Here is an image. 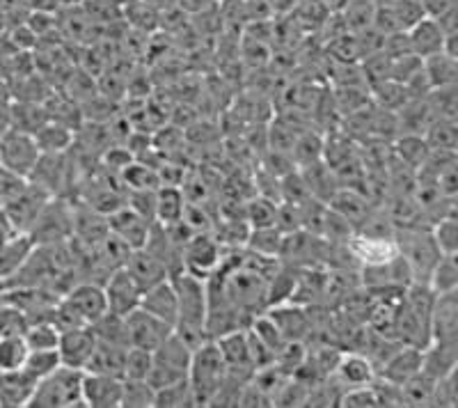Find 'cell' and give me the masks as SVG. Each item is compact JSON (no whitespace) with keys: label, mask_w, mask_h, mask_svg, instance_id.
Returning a JSON list of instances; mask_svg holds the SVG:
<instances>
[{"label":"cell","mask_w":458,"mask_h":408,"mask_svg":"<svg viewBox=\"0 0 458 408\" xmlns=\"http://www.w3.org/2000/svg\"><path fill=\"white\" fill-rule=\"evenodd\" d=\"M458 365V342L431 340L422 349V372L437 381L445 374L454 372Z\"/></svg>","instance_id":"d6986e66"},{"label":"cell","mask_w":458,"mask_h":408,"mask_svg":"<svg viewBox=\"0 0 458 408\" xmlns=\"http://www.w3.org/2000/svg\"><path fill=\"white\" fill-rule=\"evenodd\" d=\"M138 308L154 314V317L163 319L165 324H177V293H174L170 277H165V280H161V283L157 285H151V287L142 289Z\"/></svg>","instance_id":"e0dca14e"},{"label":"cell","mask_w":458,"mask_h":408,"mask_svg":"<svg viewBox=\"0 0 458 408\" xmlns=\"http://www.w3.org/2000/svg\"><path fill=\"white\" fill-rule=\"evenodd\" d=\"M92 330L99 342L129 349V330H126V319L122 314H114L108 310L104 317H99V319L94 321Z\"/></svg>","instance_id":"f546056e"},{"label":"cell","mask_w":458,"mask_h":408,"mask_svg":"<svg viewBox=\"0 0 458 408\" xmlns=\"http://www.w3.org/2000/svg\"><path fill=\"white\" fill-rule=\"evenodd\" d=\"M37 381L28 377L23 370L0 372V406L3 408H28Z\"/></svg>","instance_id":"ffe728a7"},{"label":"cell","mask_w":458,"mask_h":408,"mask_svg":"<svg viewBox=\"0 0 458 408\" xmlns=\"http://www.w3.org/2000/svg\"><path fill=\"white\" fill-rule=\"evenodd\" d=\"M191 356H193V349L177 333H172L161 346L151 351V370L147 381L157 390L163 386H170V383L183 381V378H188Z\"/></svg>","instance_id":"5b68a950"},{"label":"cell","mask_w":458,"mask_h":408,"mask_svg":"<svg viewBox=\"0 0 458 408\" xmlns=\"http://www.w3.org/2000/svg\"><path fill=\"white\" fill-rule=\"evenodd\" d=\"M330 377L346 390V387H360L374 383L376 377H378V370H376V365L367 353L353 351V353H339Z\"/></svg>","instance_id":"9a60e30c"},{"label":"cell","mask_w":458,"mask_h":408,"mask_svg":"<svg viewBox=\"0 0 458 408\" xmlns=\"http://www.w3.org/2000/svg\"><path fill=\"white\" fill-rule=\"evenodd\" d=\"M69 312L76 317V321L83 326H92L94 321L108 312V301H106L104 285L97 283H79L73 285L63 299Z\"/></svg>","instance_id":"ba28073f"},{"label":"cell","mask_w":458,"mask_h":408,"mask_svg":"<svg viewBox=\"0 0 458 408\" xmlns=\"http://www.w3.org/2000/svg\"><path fill=\"white\" fill-rule=\"evenodd\" d=\"M431 236L443 255H456L458 251V223L454 214H445L431 225Z\"/></svg>","instance_id":"74e56055"},{"label":"cell","mask_w":458,"mask_h":408,"mask_svg":"<svg viewBox=\"0 0 458 408\" xmlns=\"http://www.w3.org/2000/svg\"><path fill=\"white\" fill-rule=\"evenodd\" d=\"M216 3H218V5H220V3H225V0H216Z\"/></svg>","instance_id":"816d5d0a"},{"label":"cell","mask_w":458,"mask_h":408,"mask_svg":"<svg viewBox=\"0 0 458 408\" xmlns=\"http://www.w3.org/2000/svg\"><path fill=\"white\" fill-rule=\"evenodd\" d=\"M198 406L193 397V390H191V383L188 378L177 383H170V386H163L157 390V399H154V408H191Z\"/></svg>","instance_id":"e575fe53"},{"label":"cell","mask_w":458,"mask_h":408,"mask_svg":"<svg viewBox=\"0 0 458 408\" xmlns=\"http://www.w3.org/2000/svg\"><path fill=\"white\" fill-rule=\"evenodd\" d=\"M28 349H57V340H60V328L53 324L51 319L28 321L26 330H23Z\"/></svg>","instance_id":"d590c367"},{"label":"cell","mask_w":458,"mask_h":408,"mask_svg":"<svg viewBox=\"0 0 458 408\" xmlns=\"http://www.w3.org/2000/svg\"><path fill=\"white\" fill-rule=\"evenodd\" d=\"M186 198L179 186H158L157 191V223L158 225H174L186 214Z\"/></svg>","instance_id":"d4e9b609"},{"label":"cell","mask_w":458,"mask_h":408,"mask_svg":"<svg viewBox=\"0 0 458 408\" xmlns=\"http://www.w3.org/2000/svg\"><path fill=\"white\" fill-rule=\"evenodd\" d=\"M122 383L124 378L113 377V374L83 372L85 408H120Z\"/></svg>","instance_id":"4fadbf2b"},{"label":"cell","mask_w":458,"mask_h":408,"mask_svg":"<svg viewBox=\"0 0 458 408\" xmlns=\"http://www.w3.org/2000/svg\"><path fill=\"white\" fill-rule=\"evenodd\" d=\"M60 10H76V7L83 5V0H55Z\"/></svg>","instance_id":"f907efd6"},{"label":"cell","mask_w":458,"mask_h":408,"mask_svg":"<svg viewBox=\"0 0 458 408\" xmlns=\"http://www.w3.org/2000/svg\"><path fill=\"white\" fill-rule=\"evenodd\" d=\"M318 3H321L323 10L330 12V14H342L351 0H318Z\"/></svg>","instance_id":"681fc988"},{"label":"cell","mask_w":458,"mask_h":408,"mask_svg":"<svg viewBox=\"0 0 458 408\" xmlns=\"http://www.w3.org/2000/svg\"><path fill=\"white\" fill-rule=\"evenodd\" d=\"M420 3H422V10L428 19H440L449 12H456L458 7V0H420Z\"/></svg>","instance_id":"f6af8a7d"},{"label":"cell","mask_w":458,"mask_h":408,"mask_svg":"<svg viewBox=\"0 0 458 408\" xmlns=\"http://www.w3.org/2000/svg\"><path fill=\"white\" fill-rule=\"evenodd\" d=\"M157 387L147 378H124L120 408H154Z\"/></svg>","instance_id":"1f68e13d"},{"label":"cell","mask_w":458,"mask_h":408,"mask_svg":"<svg viewBox=\"0 0 458 408\" xmlns=\"http://www.w3.org/2000/svg\"><path fill=\"white\" fill-rule=\"evenodd\" d=\"M32 248L35 243L30 236L21 232H16V236H10V239H0V280H10L23 267Z\"/></svg>","instance_id":"7402d4cb"},{"label":"cell","mask_w":458,"mask_h":408,"mask_svg":"<svg viewBox=\"0 0 458 408\" xmlns=\"http://www.w3.org/2000/svg\"><path fill=\"white\" fill-rule=\"evenodd\" d=\"M28 344L23 333H0V372L21 370L28 358Z\"/></svg>","instance_id":"f1b7e54d"},{"label":"cell","mask_w":458,"mask_h":408,"mask_svg":"<svg viewBox=\"0 0 458 408\" xmlns=\"http://www.w3.org/2000/svg\"><path fill=\"white\" fill-rule=\"evenodd\" d=\"M422 372V349L420 346L401 344L399 349L378 367V378L390 381L394 386H403L415 374Z\"/></svg>","instance_id":"2e32d148"},{"label":"cell","mask_w":458,"mask_h":408,"mask_svg":"<svg viewBox=\"0 0 458 408\" xmlns=\"http://www.w3.org/2000/svg\"><path fill=\"white\" fill-rule=\"evenodd\" d=\"M124 319L126 330H129V346H138V349L154 351L174 333V326L165 324V321L145 312L142 308L131 310Z\"/></svg>","instance_id":"9c48e42d"},{"label":"cell","mask_w":458,"mask_h":408,"mask_svg":"<svg viewBox=\"0 0 458 408\" xmlns=\"http://www.w3.org/2000/svg\"><path fill=\"white\" fill-rule=\"evenodd\" d=\"M245 218L250 223V230L257 227H271L276 225L277 220V204L273 200L257 198L248 204V211H245Z\"/></svg>","instance_id":"ab89813d"},{"label":"cell","mask_w":458,"mask_h":408,"mask_svg":"<svg viewBox=\"0 0 458 408\" xmlns=\"http://www.w3.org/2000/svg\"><path fill=\"white\" fill-rule=\"evenodd\" d=\"M151 370V351L129 346L124 356V372L122 378H147Z\"/></svg>","instance_id":"b9f144b4"},{"label":"cell","mask_w":458,"mask_h":408,"mask_svg":"<svg viewBox=\"0 0 458 408\" xmlns=\"http://www.w3.org/2000/svg\"><path fill=\"white\" fill-rule=\"evenodd\" d=\"M35 142L42 154H67L69 147L73 145V129L63 124V122L48 120L44 122L35 133Z\"/></svg>","instance_id":"cb8c5ba5"},{"label":"cell","mask_w":458,"mask_h":408,"mask_svg":"<svg viewBox=\"0 0 458 408\" xmlns=\"http://www.w3.org/2000/svg\"><path fill=\"white\" fill-rule=\"evenodd\" d=\"M406 39L411 53L420 60L445 51V42H447V37L440 30V26L428 16H424L422 21H417L411 30H406Z\"/></svg>","instance_id":"ac0fdd59"},{"label":"cell","mask_w":458,"mask_h":408,"mask_svg":"<svg viewBox=\"0 0 458 408\" xmlns=\"http://www.w3.org/2000/svg\"><path fill=\"white\" fill-rule=\"evenodd\" d=\"M39 157H42V152H39L32 133L19 132L12 126L0 133V166H5L19 177H30Z\"/></svg>","instance_id":"8992f818"},{"label":"cell","mask_w":458,"mask_h":408,"mask_svg":"<svg viewBox=\"0 0 458 408\" xmlns=\"http://www.w3.org/2000/svg\"><path fill=\"white\" fill-rule=\"evenodd\" d=\"M124 267L126 271L133 276V280H136L140 289H147L151 287V285H157L161 283V280H165V277H170L167 268L163 267L149 251H145V248L131 251L129 257H126Z\"/></svg>","instance_id":"44dd1931"},{"label":"cell","mask_w":458,"mask_h":408,"mask_svg":"<svg viewBox=\"0 0 458 408\" xmlns=\"http://www.w3.org/2000/svg\"><path fill=\"white\" fill-rule=\"evenodd\" d=\"M396 252L403 257L412 276V283H427L428 273L440 259V248L436 246L431 232L420 227H403L394 232Z\"/></svg>","instance_id":"277c9868"},{"label":"cell","mask_w":458,"mask_h":408,"mask_svg":"<svg viewBox=\"0 0 458 408\" xmlns=\"http://www.w3.org/2000/svg\"><path fill=\"white\" fill-rule=\"evenodd\" d=\"M30 408H81L83 404V370L60 365L47 378L37 381Z\"/></svg>","instance_id":"3957f363"},{"label":"cell","mask_w":458,"mask_h":408,"mask_svg":"<svg viewBox=\"0 0 458 408\" xmlns=\"http://www.w3.org/2000/svg\"><path fill=\"white\" fill-rule=\"evenodd\" d=\"M104 292L110 312L126 317L131 310H136L138 303H140L142 289L138 287L133 276L126 271V267H117L114 271H110L108 277H106Z\"/></svg>","instance_id":"7c38bea8"},{"label":"cell","mask_w":458,"mask_h":408,"mask_svg":"<svg viewBox=\"0 0 458 408\" xmlns=\"http://www.w3.org/2000/svg\"><path fill=\"white\" fill-rule=\"evenodd\" d=\"M177 7L182 12H186V14H204V12L214 10V7H218V3L216 0H177Z\"/></svg>","instance_id":"bcb514c9"},{"label":"cell","mask_w":458,"mask_h":408,"mask_svg":"<svg viewBox=\"0 0 458 408\" xmlns=\"http://www.w3.org/2000/svg\"><path fill=\"white\" fill-rule=\"evenodd\" d=\"M390 10L392 14H394V21L401 32L411 30L417 21H422L424 16H427L420 0H396V3L390 5Z\"/></svg>","instance_id":"60d3db41"},{"label":"cell","mask_w":458,"mask_h":408,"mask_svg":"<svg viewBox=\"0 0 458 408\" xmlns=\"http://www.w3.org/2000/svg\"><path fill=\"white\" fill-rule=\"evenodd\" d=\"M223 243L208 232H193L182 248L183 268L199 277H208L223 262Z\"/></svg>","instance_id":"52a82bcc"},{"label":"cell","mask_w":458,"mask_h":408,"mask_svg":"<svg viewBox=\"0 0 458 408\" xmlns=\"http://www.w3.org/2000/svg\"><path fill=\"white\" fill-rule=\"evenodd\" d=\"M227 381V365L223 361L216 340H207L193 349L191 367H188V383L193 390L198 406H211L220 387Z\"/></svg>","instance_id":"7a4b0ae2"},{"label":"cell","mask_w":458,"mask_h":408,"mask_svg":"<svg viewBox=\"0 0 458 408\" xmlns=\"http://www.w3.org/2000/svg\"><path fill=\"white\" fill-rule=\"evenodd\" d=\"M424 140H427L428 149L454 152V149H456V120L436 117V120L427 126V136H424Z\"/></svg>","instance_id":"836d02e7"},{"label":"cell","mask_w":458,"mask_h":408,"mask_svg":"<svg viewBox=\"0 0 458 408\" xmlns=\"http://www.w3.org/2000/svg\"><path fill=\"white\" fill-rule=\"evenodd\" d=\"M301 0H266V5L271 7L273 14H289L298 7Z\"/></svg>","instance_id":"7dc6e473"},{"label":"cell","mask_w":458,"mask_h":408,"mask_svg":"<svg viewBox=\"0 0 458 408\" xmlns=\"http://www.w3.org/2000/svg\"><path fill=\"white\" fill-rule=\"evenodd\" d=\"M48 122V110L37 101H19L10 104V126L19 132L35 133L39 126Z\"/></svg>","instance_id":"83f0119b"},{"label":"cell","mask_w":458,"mask_h":408,"mask_svg":"<svg viewBox=\"0 0 458 408\" xmlns=\"http://www.w3.org/2000/svg\"><path fill=\"white\" fill-rule=\"evenodd\" d=\"M428 337L437 342H458V292L436 296L428 317Z\"/></svg>","instance_id":"5bb4252c"},{"label":"cell","mask_w":458,"mask_h":408,"mask_svg":"<svg viewBox=\"0 0 458 408\" xmlns=\"http://www.w3.org/2000/svg\"><path fill=\"white\" fill-rule=\"evenodd\" d=\"M456 370L445 377L437 378L433 383V395H431V406H443V408H454L458 404V390H456Z\"/></svg>","instance_id":"7bdbcfd3"},{"label":"cell","mask_w":458,"mask_h":408,"mask_svg":"<svg viewBox=\"0 0 458 408\" xmlns=\"http://www.w3.org/2000/svg\"><path fill=\"white\" fill-rule=\"evenodd\" d=\"M422 72L431 89L452 88L458 81V60L452 53L440 51L422 60Z\"/></svg>","instance_id":"603a6c76"},{"label":"cell","mask_w":458,"mask_h":408,"mask_svg":"<svg viewBox=\"0 0 458 408\" xmlns=\"http://www.w3.org/2000/svg\"><path fill=\"white\" fill-rule=\"evenodd\" d=\"M428 287L436 293L458 292V264L456 255H440L436 267L431 268L427 280Z\"/></svg>","instance_id":"4dcf8cb0"},{"label":"cell","mask_w":458,"mask_h":408,"mask_svg":"<svg viewBox=\"0 0 458 408\" xmlns=\"http://www.w3.org/2000/svg\"><path fill=\"white\" fill-rule=\"evenodd\" d=\"M124 346L106 344V342L97 340V349H94L92 358H89L85 372H99V374H113V377H122L124 372Z\"/></svg>","instance_id":"4316f807"},{"label":"cell","mask_w":458,"mask_h":408,"mask_svg":"<svg viewBox=\"0 0 458 408\" xmlns=\"http://www.w3.org/2000/svg\"><path fill=\"white\" fill-rule=\"evenodd\" d=\"M94 349H97V336H94L92 326H76V328L60 330L57 353H60V362L64 367H73V370H83L85 372Z\"/></svg>","instance_id":"8fae6325"},{"label":"cell","mask_w":458,"mask_h":408,"mask_svg":"<svg viewBox=\"0 0 458 408\" xmlns=\"http://www.w3.org/2000/svg\"><path fill=\"white\" fill-rule=\"evenodd\" d=\"M124 182L131 191H157L161 186V174L140 163H129L124 168Z\"/></svg>","instance_id":"f35d334b"},{"label":"cell","mask_w":458,"mask_h":408,"mask_svg":"<svg viewBox=\"0 0 458 408\" xmlns=\"http://www.w3.org/2000/svg\"><path fill=\"white\" fill-rule=\"evenodd\" d=\"M106 220H108V234L122 241L129 251H138L145 246L151 225H154L151 220H147L131 207H117L106 216Z\"/></svg>","instance_id":"30bf717a"},{"label":"cell","mask_w":458,"mask_h":408,"mask_svg":"<svg viewBox=\"0 0 458 408\" xmlns=\"http://www.w3.org/2000/svg\"><path fill=\"white\" fill-rule=\"evenodd\" d=\"M23 5L28 7V12H57L55 0H23Z\"/></svg>","instance_id":"c3c4849f"},{"label":"cell","mask_w":458,"mask_h":408,"mask_svg":"<svg viewBox=\"0 0 458 408\" xmlns=\"http://www.w3.org/2000/svg\"><path fill=\"white\" fill-rule=\"evenodd\" d=\"M376 14V3L374 0H351L346 10L342 12L344 26L349 28L351 32H367L371 30Z\"/></svg>","instance_id":"8d00e7d4"},{"label":"cell","mask_w":458,"mask_h":408,"mask_svg":"<svg viewBox=\"0 0 458 408\" xmlns=\"http://www.w3.org/2000/svg\"><path fill=\"white\" fill-rule=\"evenodd\" d=\"M60 365H63V362H60L57 349H30L21 370L28 377L35 378V381H42L48 374L55 372Z\"/></svg>","instance_id":"d6a6232c"},{"label":"cell","mask_w":458,"mask_h":408,"mask_svg":"<svg viewBox=\"0 0 458 408\" xmlns=\"http://www.w3.org/2000/svg\"><path fill=\"white\" fill-rule=\"evenodd\" d=\"M26 182L28 179L19 177L16 173L7 170L5 166H0V204L7 202L10 198H14V195L26 186Z\"/></svg>","instance_id":"ee69618b"},{"label":"cell","mask_w":458,"mask_h":408,"mask_svg":"<svg viewBox=\"0 0 458 408\" xmlns=\"http://www.w3.org/2000/svg\"><path fill=\"white\" fill-rule=\"evenodd\" d=\"M172 287L177 293V324L174 333L186 342L191 349L199 346L202 342L211 340L207 330L208 319V287L207 277H199L195 273L182 271L170 276Z\"/></svg>","instance_id":"6da1fadb"},{"label":"cell","mask_w":458,"mask_h":408,"mask_svg":"<svg viewBox=\"0 0 458 408\" xmlns=\"http://www.w3.org/2000/svg\"><path fill=\"white\" fill-rule=\"evenodd\" d=\"M276 326L280 328L282 337L286 342H293L298 340L301 342L302 337L308 336V330H312V324H310V317L308 312L302 308H277L273 312H268Z\"/></svg>","instance_id":"484cf974"}]
</instances>
